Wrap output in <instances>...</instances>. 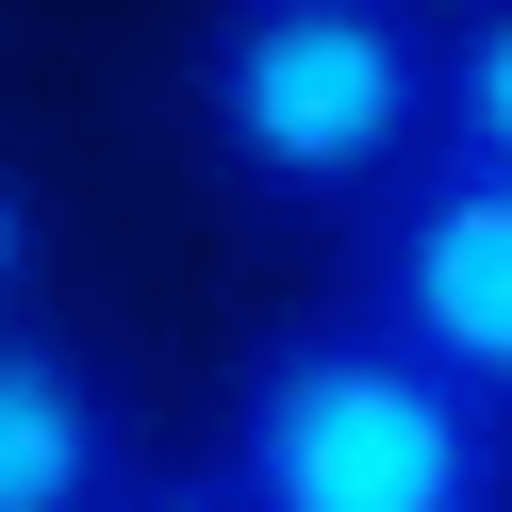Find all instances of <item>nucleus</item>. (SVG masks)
I'll return each instance as SVG.
<instances>
[{"label": "nucleus", "instance_id": "39448f33", "mask_svg": "<svg viewBox=\"0 0 512 512\" xmlns=\"http://www.w3.org/2000/svg\"><path fill=\"white\" fill-rule=\"evenodd\" d=\"M446 149L512 166V0H446Z\"/></svg>", "mask_w": 512, "mask_h": 512}, {"label": "nucleus", "instance_id": "423d86ee", "mask_svg": "<svg viewBox=\"0 0 512 512\" xmlns=\"http://www.w3.org/2000/svg\"><path fill=\"white\" fill-rule=\"evenodd\" d=\"M34 281H50V199H34V166L0 149V314H34Z\"/></svg>", "mask_w": 512, "mask_h": 512}, {"label": "nucleus", "instance_id": "7ed1b4c3", "mask_svg": "<svg viewBox=\"0 0 512 512\" xmlns=\"http://www.w3.org/2000/svg\"><path fill=\"white\" fill-rule=\"evenodd\" d=\"M347 298L512 413V166L430 149L380 215H347Z\"/></svg>", "mask_w": 512, "mask_h": 512}, {"label": "nucleus", "instance_id": "f257e3e1", "mask_svg": "<svg viewBox=\"0 0 512 512\" xmlns=\"http://www.w3.org/2000/svg\"><path fill=\"white\" fill-rule=\"evenodd\" d=\"M182 100L248 215L347 232L446 149V0H215Z\"/></svg>", "mask_w": 512, "mask_h": 512}, {"label": "nucleus", "instance_id": "f03ea898", "mask_svg": "<svg viewBox=\"0 0 512 512\" xmlns=\"http://www.w3.org/2000/svg\"><path fill=\"white\" fill-rule=\"evenodd\" d=\"M215 479L248 512H512V413L331 281L232 364Z\"/></svg>", "mask_w": 512, "mask_h": 512}, {"label": "nucleus", "instance_id": "0eeeda50", "mask_svg": "<svg viewBox=\"0 0 512 512\" xmlns=\"http://www.w3.org/2000/svg\"><path fill=\"white\" fill-rule=\"evenodd\" d=\"M116 512H248V496H232V479H133Z\"/></svg>", "mask_w": 512, "mask_h": 512}, {"label": "nucleus", "instance_id": "20e7f679", "mask_svg": "<svg viewBox=\"0 0 512 512\" xmlns=\"http://www.w3.org/2000/svg\"><path fill=\"white\" fill-rule=\"evenodd\" d=\"M133 496V413L116 364L50 314H0V512H116Z\"/></svg>", "mask_w": 512, "mask_h": 512}]
</instances>
